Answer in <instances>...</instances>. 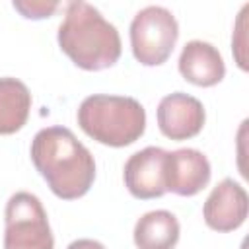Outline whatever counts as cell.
I'll return each instance as SVG.
<instances>
[{"label":"cell","instance_id":"7a4b0ae2","mask_svg":"<svg viewBox=\"0 0 249 249\" xmlns=\"http://www.w3.org/2000/svg\"><path fill=\"white\" fill-rule=\"evenodd\" d=\"M60 51L82 70L97 72L113 66L121 56V35L101 12L88 2H70L58 25Z\"/></svg>","mask_w":249,"mask_h":249},{"label":"cell","instance_id":"52a82bcc","mask_svg":"<svg viewBox=\"0 0 249 249\" xmlns=\"http://www.w3.org/2000/svg\"><path fill=\"white\" fill-rule=\"evenodd\" d=\"M249 210L247 191L231 177L222 179L208 195L202 206L204 224L214 231H233L243 226Z\"/></svg>","mask_w":249,"mask_h":249},{"label":"cell","instance_id":"8992f818","mask_svg":"<svg viewBox=\"0 0 249 249\" xmlns=\"http://www.w3.org/2000/svg\"><path fill=\"white\" fill-rule=\"evenodd\" d=\"M165 163L167 150L160 146H148L132 154L124 163V187L134 198L150 200L167 193L165 187Z\"/></svg>","mask_w":249,"mask_h":249},{"label":"cell","instance_id":"30bf717a","mask_svg":"<svg viewBox=\"0 0 249 249\" xmlns=\"http://www.w3.org/2000/svg\"><path fill=\"white\" fill-rule=\"evenodd\" d=\"M177 68L187 82L198 88H212L226 76V62L220 51L212 43L200 39L185 43Z\"/></svg>","mask_w":249,"mask_h":249},{"label":"cell","instance_id":"4fadbf2b","mask_svg":"<svg viewBox=\"0 0 249 249\" xmlns=\"http://www.w3.org/2000/svg\"><path fill=\"white\" fill-rule=\"evenodd\" d=\"M56 0H14V8L27 19H45L58 10Z\"/></svg>","mask_w":249,"mask_h":249},{"label":"cell","instance_id":"7c38bea8","mask_svg":"<svg viewBox=\"0 0 249 249\" xmlns=\"http://www.w3.org/2000/svg\"><path fill=\"white\" fill-rule=\"evenodd\" d=\"M31 111L27 86L12 76L0 78V134H14L23 128Z\"/></svg>","mask_w":249,"mask_h":249},{"label":"cell","instance_id":"5b68a950","mask_svg":"<svg viewBox=\"0 0 249 249\" xmlns=\"http://www.w3.org/2000/svg\"><path fill=\"white\" fill-rule=\"evenodd\" d=\"M4 249H54L49 216L41 200L27 191L12 195L6 202Z\"/></svg>","mask_w":249,"mask_h":249},{"label":"cell","instance_id":"9a60e30c","mask_svg":"<svg viewBox=\"0 0 249 249\" xmlns=\"http://www.w3.org/2000/svg\"><path fill=\"white\" fill-rule=\"evenodd\" d=\"M66 249H107L103 243H99L97 239H88V237H82V239H76L72 241Z\"/></svg>","mask_w":249,"mask_h":249},{"label":"cell","instance_id":"3957f363","mask_svg":"<svg viewBox=\"0 0 249 249\" xmlns=\"http://www.w3.org/2000/svg\"><path fill=\"white\" fill-rule=\"evenodd\" d=\"M76 117L89 138L111 148L130 146L146 130V111L138 99L128 95H88Z\"/></svg>","mask_w":249,"mask_h":249},{"label":"cell","instance_id":"6da1fadb","mask_svg":"<svg viewBox=\"0 0 249 249\" xmlns=\"http://www.w3.org/2000/svg\"><path fill=\"white\" fill-rule=\"evenodd\" d=\"M31 161L49 189L62 200L84 196L95 181L91 152L66 126L41 128L31 142Z\"/></svg>","mask_w":249,"mask_h":249},{"label":"cell","instance_id":"5bb4252c","mask_svg":"<svg viewBox=\"0 0 249 249\" xmlns=\"http://www.w3.org/2000/svg\"><path fill=\"white\" fill-rule=\"evenodd\" d=\"M249 10V4L243 6V10L239 12V18L235 21V31H233V37H231V49H233V54H235V60L239 64L241 70H247V64H245V56H243V51H245V14Z\"/></svg>","mask_w":249,"mask_h":249},{"label":"cell","instance_id":"9c48e42d","mask_svg":"<svg viewBox=\"0 0 249 249\" xmlns=\"http://www.w3.org/2000/svg\"><path fill=\"white\" fill-rule=\"evenodd\" d=\"M212 167L208 158L195 148L167 152L165 187L179 196H195L210 183Z\"/></svg>","mask_w":249,"mask_h":249},{"label":"cell","instance_id":"277c9868","mask_svg":"<svg viewBox=\"0 0 249 249\" xmlns=\"http://www.w3.org/2000/svg\"><path fill=\"white\" fill-rule=\"evenodd\" d=\"M179 39V23L163 6H146L130 21V49L144 66L163 64Z\"/></svg>","mask_w":249,"mask_h":249},{"label":"cell","instance_id":"ba28073f","mask_svg":"<svg viewBox=\"0 0 249 249\" xmlns=\"http://www.w3.org/2000/svg\"><path fill=\"white\" fill-rule=\"evenodd\" d=\"M158 128L169 140H189L196 136L206 121L204 105L183 91L169 93L158 103Z\"/></svg>","mask_w":249,"mask_h":249},{"label":"cell","instance_id":"8fae6325","mask_svg":"<svg viewBox=\"0 0 249 249\" xmlns=\"http://www.w3.org/2000/svg\"><path fill=\"white\" fill-rule=\"evenodd\" d=\"M179 235V220L169 210L146 212L136 220L132 231L136 249H175Z\"/></svg>","mask_w":249,"mask_h":249}]
</instances>
